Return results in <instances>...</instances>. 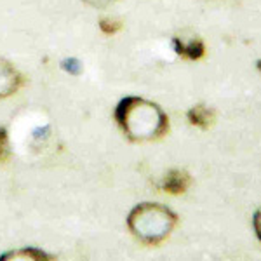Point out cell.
Returning a JSON list of instances; mask_svg holds the SVG:
<instances>
[{"label": "cell", "mask_w": 261, "mask_h": 261, "mask_svg": "<svg viewBox=\"0 0 261 261\" xmlns=\"http://www.w3.org/2000/svg\"><path fill=\"white\" fill-rule=\"evenodd\" d=\"M115 120L122 133L136 143L155 141L169 130V117L166 112L153 101L138 96H127L119 101Z\"/></svg>", "instance_id": "6da1fadb"}, {"label": "cell", "mask_w": 261, "mask_h": 261, "mask_svg": "<svg viewBox=\"0 0 261 261\" xmlns=\"http://www.w3.org/2000/svg\"><path fill=\"white\" fill-rule=\"evenodd\" d=\"M176 223H178L176 213L155 202H143L127 216L129 231L146 246H157L166 241L174 230Z\"/></svg>", "instance_id": "7a4b0ae2"}, {"label": "cell", "mask_w": 261, "mask_h": 261, "mask_svg": "<svg viewBox=\"0 0 261 261\" xmlns=\"http://www.w3.org/2000/svg\"><path fill=\"white\" fill-rule=\"evenodd\" d=\"M23 75L7 60L0 58V99H6L19 91Z\"/></svg>", "instance_id": "3957f363"}, {"label": "cell", "mask_w": 261, "mask_h": 261, "mask_svg": "<svg viewBox=\"0 0 261 261\" xmlns=\"http://www.w3.org/2000/svg\"><path fill=\"white\" fill-rule=\"evenodd\" d=\"M172 45H174V50L179 56L187 58V60H192V61L200 60L205 54V44L199 37H190V39H187V37L176 35L174 39H172Z\"/></svg>", "instance_id": "277c9868"}, {"label": "cell", "mask_w": 261, "mask_h": 261, "mask_svg": "<svg viewBox=\"0 0 261 261\" xmlns=\"http://www.w3.org/2000/svg\"><path fill=\"white\" fill-rule=\"evenodd\" d=\"M192 185V178L187 171L181 169H171L164 176V181L161 183V188L164 192L171 193V195H181L188 190Z\"/></svg>", "instance_id": "5b68a950"}, {"label": "cell", "mask_w": 261, "mask_h": 261, "mask_svg": "<svg viewBox=\"0 0 261 261\" xmlns=\"http://www.w3.org/2000/svg\"><path fill=\"white\" fill-rule=\"evenodd\" d=\"M187 119L192 125L199 129H209L214 122V110L205 105H195L187 112Z\"/></svg>", "instance_id": "8992f818"}, {"label": "cell", "mask_w": 261, "mask_h": 261, "mask_svg": "<svg viewBox=\"0 0 261 261\" xmlns=\"http://www.w3.org/2000/svg\"><path fill=\"white\" fill-rule=\"evenodd\" d=\"M0 259H54V258L45 251L37 249V247H23V249L4 252L0 256Z\"/></svg>", "instance_id": "52a82bcc"}, {"label": "cell", "mask_w": 261, "mask_h": 261, "mask_svg": "<svg viewBox=\"0 0 261 261\" xmlns=\"http://www.w3.org/2000/svg\"><path fill=\"white\" fill-rule=\"evenodd\" d=\"M99 30L105 35H115L122 30V21L115 18H101L99 19Z\"/></svg>", "instance_id": "ba28073f"}, {"label": "cell", "mask_w": 261, "mask_h": 261, "mask_svg": "<svg viewBox=\"0 0 261 261\" xmlns=\"http://www.w3.org/2000/svg\"><path fill=\"white\" fill-rule=\"evenodd\" d=\"M11 159L9 133L6 127H0V164H6Z\"/></svg>", "instance_id": "9c48e42d"}, {"label": "cell", "mask_w": 261, "mask_h": 261, "mask_svg": "<svg viewBox=\"0 0 261 261\" xmlns=\"http://www.w3.org/2000/svg\"><path fill=\"white\" fill-rule=\"evenodd\" d=\"M61 66L68 71L70 75H79L82 71V65L79 60H75V58H68V60H63Z\"/></svg>", "instance_id": "30bf717a"}, {"label": "cell", "mask_w": 261, "mask_h": 261, "mask_svg": "<svg viewBox=\"0 0 261 261\" xmlns=\"http://www.w3.org/2000/svg\"><path fill=\"white\" fill-rule=\"evenodd\" d=\"M84 4H87L89 7H94V9H107L108 6L115 4L117 0H82Z\"/></svg>", "instance_id": "8fae6325"}, {"label": "cell", "mask_w": 261, "mask_h": 261, "mask_svg": "<svg viewBox=\"0 0 261 261\" xmlns=\"http://www.w3.org/2000/svg\"><path fill=\"white\" fill-rule=\"evenodd\" d=\"M252 226H254L256 235H258V239L261 241V207L254 213V218H252Z\"/></svg>", "instance_id": "7c38bea8"}, {"label": "cell", "mask_w": 261, "mask_h": 261, "mask_svg": "<svg viewBox=\"0 0 261 261\" xmlns=\"http://www.w3.org/2000/svg\"><path fill=\"white\" fill-rule=\"evenodd\" d=\"M256 66H258L259 71H261V60H258V63H256Z\"/></svg>", "instance_id": "4fadbf2b"}]
</instances>
